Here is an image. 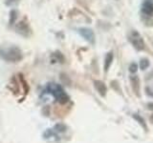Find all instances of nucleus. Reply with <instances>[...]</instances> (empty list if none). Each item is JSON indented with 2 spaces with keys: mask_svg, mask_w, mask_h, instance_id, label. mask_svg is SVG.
<instances>
[{
  "mask_svg": "<svg viewBox=\"0 0 153 143\" xmlns=\"http://www.w3.org/2000/svg\"><path fill=\"white\" fill-rule=\"evenodd\" d=\"M150 120H151V121L153 122V116H151V117H150Z\"/></svg>",
  "mask_w": 153,
  "mask_h": 143,
  "instance_id": "nucleus-17",
  "label": "nucleus"
},
{
  "mask_svg": "<svg viewBox=\"0 0 153 143\" xmlns=\"http://www.w3.org/2000/svg\"><path fill=\"white\" fill-rule=\"evenodd\" d=\"M130 40L133 46L135 47L137 50L141 51L145 49V42H143V38L140 36V35H139L138 32H132V35L130 36Z\"/></svg>",
  "mask_w": 153,
  "mask_h": 143,
  "instance_id": "nucleus-3",
  "label": "nucleus"
},
{
  "mask_svg": "<svg viewBox=\"0 0 153 143\" xmlns=\"http://www.w3.org/2000/svg\"><path fill=\"white\" fill-rule=\"evenodd\" d=\"M134 118L137 119V120H139V122H140L141 125H142L143 128H146V124H145V121H143V119L141 116H134Z\"/></svg>",
  "mask_w": 153,
  "mask_h": 143,
  "instance_id": "nucleus-14",
  "label": "nucleus"
},
{
  "mask_svg": "<svg viewBox=\"0 0 153 143\" xmlns=\"http://www.w3.org/2000/svg\"><path fill=\"white\" fill-rule=\"evenodd\" d=\"M113 58H114V55H113V52H108V54L106 55V56H105V61H104V71L105 72L108 71L109 67L111 66Z\"/></svg>",
  "mask_w": 153,
  "mask_h": 143,
  "instance_id": "nucleus-8",
  "label": "nucleus"
},
{
  "mask_svg": "<svg viewBox=\"0 0 153 143\" xmlns=\"http://www.w3.org/2000/svg\"><path fill=\"white\" fill-rule=\"evenodd\" d=\"M16 17H17V12L13 10L11 12V16H10V24H13L14 21H16Z\"/></svg>",
  "mask_w": 153,
  "mask_h": 143,
  "instance_id": "nucleus-12",
  "label": "nucleus"
},
{
  "mask_svg": "<svg viewBox=\"0 0 153 143\" xmlns=\"http://www.w3.org/2000/svg\"><path fill=\"white\" fill-rule=\"evenodd\" d=\"M143 13L147 14V15H152L153 14V3H151L149 1H146L143 3Z\"/></svg>",
  "mask_w": 153,
  "mask_h": 143,
  "instance_id": "nucleus-7",
  "label": "nucleus"
},
{
  "mask_svg": "<svg viewBox=\"0 0 153 143\" xmlns=\"http://www.w3.org/2000/svg\"><path fill=\"white\" fill-rule=\"evenodd\" d=\"M47 90L50 94L54 95L60 104H64L69 100L68 95L64 93L63 89H62L59 85H57L56 83H50L48 85Z\"/></svg>",
  "mask_w": 153,
  "mask_h": 143,
  "instance_id": "nucleus-1",
  "label": "nucleus"
},
{
  "mask_svg": "<svg viewBox=\"0 0 153 143\" xmlns=\"http://www.w3.org/2000/svg\"><path fill=\"white\" fill-rule=\"evenodd\" d=\"M79 35L82 36L86 41L89 43H94L95 42V33L94 32L89 28H80L79 29Z\"/></svg>",
  "mask_w": 153,
  "mask_h": 143,
  "instance_id": "nucleus-4",
  "label": "nucleus"
},
{
  "mask_svg": "<svg viewBox=\"0 0 153 143\" xmlns=\"http://www.w3.org/2000/svg\"><path fill=\"white\" fill-rule=\"evenodd\" d=\"M94 85H95L96 90L98 91V93H99L100 95H102V97H104V95L106 94L107 89H106V86H105V84L102 82V81L96 80L95 82H94Z\"/></svg>",
  "mask_w": 153,
  "mask_h": 143,
  "instance_id": "nucleus-6",
  "label": "nucleus"
},
{
  "mask_svg": "<svg viewBox=\"0 0 153 143\" xmlns=\"http://www.w3.org/2000/svg\"><path fill=\"white\" fill-rule=\"evenodd\" d=\"M52 59L54 61H57V62H60V63H63V62H64V56L62 55L60 52H56L52 55Z\"/></svg>",
  "mask_w": 153,
  "mask_h": 143,
  "instance_id": "nucleus-10",
  "label": "nucleus"
},
{
  "mask_svg": "<svg viewBox=\"0 0 153 143\" xmlns=\"http://www.w3.org/2000/svg\"><path fill=\"white\" fill-rule=\"evenodd\" d=\"M17 32H19L20 35H25V36H28L30 35V28H29V25L28 23L25 22L24 20L20 21L17 23V25L16 27Z\"/></svg>",
  "mask_w": 153,
  "mask_h": 143,
  "instance_id": "nucleus-5",
  "label": "nucleus"
},
{
  "mask_svg": "<svg viewBox=\"0 0 153 143\" xmlns=\"http://www.w3.org/2000/svg\"><path fill=\"white\" fill-rule=\"evenodd\" d=\"M131 83H132V88L134 90V92H135L136 94H139V78L137 76H132Z\"/></svg>",
  "mask_w": 153,
  "mask_h": 143,
  "instance_id": "nucleus-9",
  "label": "nucleus"
},
{
  "mask_svg": "<svg viewBox=\"0 0 153 143\" xmlns=\"http://www.w3.org/2000/svg\"><path fill=\"white\" fill-rule=\"evenodd\" d=\"M17 1H18V0H7V4L10 5V4L16 3V2H17Z\"/></svg>",
  "mask_w": 153,
  "mask_h": 143,
  "instance_id": "nucleus-15",
  "label": "nucleus"
},
{
  "mask_svg": "<svg viewBox=\"0 0 153 143\" xmlns=\"http://www.w3.org/2000/svg\"><path fill=\"white\" fill-rule=\"evenodd\" d=\"M1 55L9 62H18L22 59L21 51L17 48H10L6 51L1 52Z\"/></svg>",
  "mask_w": 153,
  "mask_h": 143,
  "instance_id": "nucleus-2",
  "label": "nucleus"
},
{
  "mask_svg": "<svg viewBox=\"0 0 153 143\" xmlns=\"http://www.w3.org/2000/svg\"><path fill=\"white\" fill-rule=\"evenodd\" d=\"M149 67V61L148 59H142L140 62V68L141 70H146Z\"/></svg>",
  "mask_w": 153,
  "mask_h": 143,
  "instance_id": "nucleus-11",
  "label": "nucleus"
},
{
  "mask_svg": "<svg viewBox=\"0 0 153 143\" xmlns=\"http://www.w3.org/2000/svg\"><path fill=\"white\" fill-rule=\"evenodd\" d=\"M148 109L153 110V104H152V103H149V104H148Z\"/></svg>",
  "mask_w": 153,
  "mask_h": 143,
  "instance_id": "nucleus-16",
  "label": "nucleus"
},
{
  "mask_svg": "<svg viewBox=\"0 0 153 143\" xmlns=\"http://www.w3.org/2000/svg\"><path fill=\"white\" fill-rule=\"evenodd\" d=\"M129 71H130V73L135 74L136 72L138 71V65L135 64V63H132L130 66H129Z\"/></svg>",
  "mask_w": 153,
  "mask_h": 143,
  "instance_id": "nucleus-13",
  "label": "nucleus"
}]
</instances>
